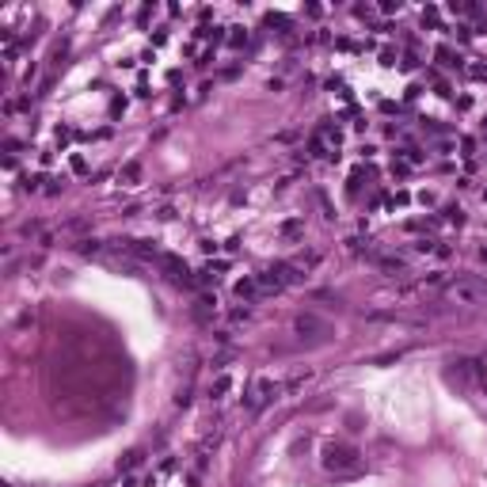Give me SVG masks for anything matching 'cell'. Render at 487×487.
Wrapping results in <instances>:
<instances>
[{
	"mask_svg": "<svg viewBox=\"0 0 487 487\" xmlns=\"http://www.w3.org/2000/svg\"><path fill=\"white\" fill-rule=\"evenodd\" d=\"M472 76H480V80H487V65H472Z\"/></svg>",
	"mask_w": 487,
	"mask_h": 487,
	"instance_id": "obj_10",
	"label": "cell"
},
{
	"mask_svg": "<svg viewBox=\"0 0 487 487\" xmlns=\"http://www.w3.org/2000/svg\"><path fill=\"white\" fill-rule=\"evenodd\" d=\"M480 259H484V263H487V248H484V251H480Z\"/></svg>",
	"mask_w": 487,
	"mask_h": 487,
	"instance_id": "obj_11",
	"label": "cell"
},
{
	"mask_svg": "<svg viewBox=\"0 0 487 487\" xmlns=\"http://www.w3.org/2000/svg\"><path fill=\"white\" fill-rule=\"evenodd\" d=\"M297 331H301V335H308V331H327L324 324H320V320H316V316H297Z\"/></svg>",
	"mask_w": 487,
	"mask_h": 487,
	"instance_id": "obj_5",
	"label": "cell"
},
{
	"mask_svg": "<svg viewBox=\"0 0 487 487\" xmlns=\"http://www.w3.org/2000/svg\"><path fill=\"white\" fill-rule=\"evenodd\" d=\"M381 65H396V54L392 50H381Z\"/></svg>",
	"mask_w": 487,
	"mask_h": 487,
	"instance_id": "obj_9",
	"label": "cell"
},
{
	"mask_svg": "<svg viewBox=\"0 0 487 487\" xmlns=\"http://www.w3.org/2000/svg\"><path fill=\"white\" fill-rule=\"evenodd\" d=\"M152 42H156V46H164V42H168V27H156V34H152Z\"/></svg>",
	"mask_w": 487,
	"mask_h": 487,
	"instance_id": "obj_8",
	"label": "cell"
},
{
	"mask_svg": "<svg viewBox=\"0 0 487 487\" xmlns=\"http://www.w3.org/2000/svg\"><path fill=\"white\" fill-rule=\"evenodd\" d=\"M324 465H327V468L358 465V449H350V445H343V442H327V445H324Z\"/></svg>",
	"mask_w": 487,
	"mask_h": 487,
	"instance_id": "obj_1",
	"label": "cell"
},
{
	"mask_svg": "<svg viewBox=\"0 0 487 487\" xmlns=\"http://www.w3.org/2000/svg\"><path fill=\"white\" fill-rule=\"evenodd\" d=\"M118 179H122L126 187H137V179H141V168H137V164H126V168L118 172Z\"/></svg>",
	"mask_w": 487,
	"mask_h": 487,
	"instance_id": "obj_6",
	"label": "cell"
},
{
	"mask_svg": "<svg viewBox=\"0 0 487 487\" xmlns=\"http://www.w3.org/2000/svg\"><path fill=\"white\" fill-rule=\"evenodd\" d=\"M445 221L461 225V221H465V209H461V206H445Z\"/></svg>",
	"mask_w": 487,
	"mask_h": 487,
	"instance_id": "obj_7",
	"label": "cell"
},
{
	"mask_svg": "<svg viewBox=\"0 0 487 487\" xmlns=\"http://www.w3.org/2000/svg\"><path fill=\"white\" fill-rule=\"evenodd\" d=\"M434 57H438V65H445V69H461V65H465V57L457 54L453 46H445V42L438 46V54H434Z\"/></svg>",
	"mask_w": 487,
	"mask_h": 487,
	"instance_id": "obj_3",
	"label": "cell"
},
{
	"mask_svg": "<svg viewBox=\"0 0 487 487\" xmlns=\"http://www.w3.org/2000/svg\"><path fill=\"white\" fill-rule=\"evenodd\" d=\"M449 297H453V301H461V304H472V301H480V297H484V286L457 282V286H449Z\"/></svg>",
	"mask_w": 487,
	"mask_h": 487,
	"instance_id": "obj_2",
	"label": "cell"
},
{
	"mask_svg": "<svg viewBox=\"0 0 487 487\" xmlns=\"http://www.w3.org/2000/svg\"><path fill=\"white\" fill-rule=\"evenodd\" d=\"M259 293H263L259 278H244V282H236V297H244V301H255Z\"/></svg>",
	"mask_w": 487,
	"mask_h": 487,
	"instance_id": "obj_4",
	"label": "cell"
}]
</instances>
